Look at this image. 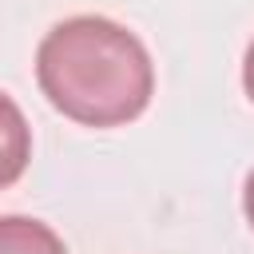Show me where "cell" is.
<instances>
[{
	"label": "cell",
	"instance_id": "277c9868",
	"mask_svg": "<svg viewBox=\"0 0 254 254\" xmlns=\"http://www.w3.org/2000/svg\"><path fill=\"white\" fill-rule=\"evenodd\" d=\"M242 87H246V95H250V103H254V40H250L246 60H242Z\"/></svg>",
	"mask_w": 254,
	"mask_h": 254
},
{
	"label": "cell",
	"instance_id": "7a4b0ae2",
	"mask_svg": "<svg viewBox=\"0 0 254 254\" xmlns=\"http://www.w3.org/2000/svg\"><path fill=\"white\" fill-rule=\"evenodd\" d=\"M32 159V127L20 111V103L0 91V190H8Z\"/></svg>",
	"mask_w": 254,
	"mask_h": 254
},
{
	"label": "cell",
	"instance_id": "3957f363",
	"mask_svg": "<svg viewBox=\"0 0 254 254\" xmlns=\"http://www.w3.org/2000/svg\"><path fill=\"white\" fill-rule=\"evenodd\" d=\"M0 254H67V246L40 218L0 214Z\"/></svg>",
	"mask_w": 254,
	"mask_h": 254
},
{
	"label": "cell",
	"instance_id": "6da1fadb",
	"mask_svg": "<svg viewBox=\"0 0 254 254\" xmlns=\"http://www.w3.org/2000/svg\"><path fill=\"white\" fill-rule=\"evenodd\" d=\"M36 83L48 103L83 127H123L155 95L143 40L107 16H67L36 48Z\"/></svg>",
	"mask_w": 254,
	"mask_h": 254
},
{
	"label": "cell",
	"instance_id": "5b68a950",
	"mask_svg": "<svg viewBox=\"0 0 254 254\" xmlns=\"http://www.w3.org/2000/svg\"><path fill=\"white\" fill-rule=\"evenodd\" d=\"M242 214H246V222L254 230V171L246 175V187H242Z\"/></svg>",
	"mask_w": 254,
	"mask_h": 254
}]
</instances>
